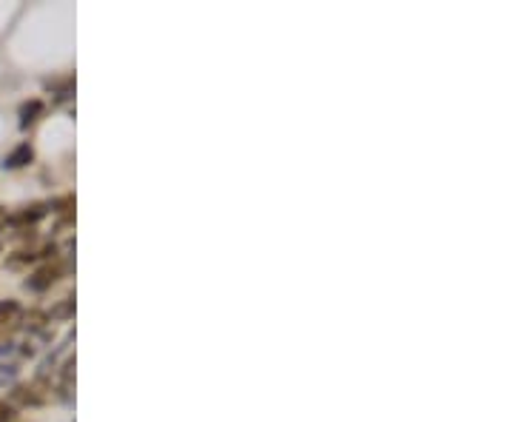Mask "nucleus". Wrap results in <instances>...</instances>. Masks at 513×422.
Instances as JSON below:
<instances>
[{
	"label": "nucleus",
	"mask_w": 513,
	"mask_h": 422,
	"mask_svg": "<svg viewBox=\"0 0 513 422\" xmlns=\"http://www.w3.org/2000/svg\"><path fill=\"white\" fill-rule=\"evenodd\" d=\"M46 215V206H29L24 211H17V215L9 217V223H34V220H41Z\"/></svg>",
	"instance_id": "obj_4"
},
{
	"label": "nucleus",
	"mask_w": 513,
	"mask_h": 422,
	"mask_svg": "<svg viewBox=\"0 0 513 422\" xmlns=\"http://www.w3.org/2000/svg\"><path fill=\"white\" fill-rule=\"evenodd\" d=\"M32 158H34V151H32V146L29 143H21V146H17L15 151H12V155L6 158V168H24L26 163H32Z\"/></svg>",
	"instance_id": "obj_2"
},
{
	"label": "nucleus",
	"mask_w": 513,
	"mask_h": 422,
	"mask_svg": "<svg viewBox=\"0 0 513 422\" xmlns=\"http://www.w3.org/2000/svg\"><path fill=\"white\" fill-rule=\"evenodd\" d=\"M57 280H61V268H57V265H46V268H41V272L32 274V277L26 280V289H32V292H46V289H52Z\"/></svg>",
	"instance_id": "obj_1"
},
{
	"label": "nucleus",
	"mask_w": 513,
	"mask_h": 422,
	"mask_svg": "<svg viewBox=\"0 0 513 422\" xmlns=\"http://www.w3.org/2000/svg\"><path fill=\"white\" fill-rule=\"evenodd\" d=\"M17 312H21V305H17V300H0V325H6L17 317Z\"/></svg>",
	"instance_id": "obj_5"
},
{
	"label": "nucleus",
	"mask_w": 513,
	"mask_h": 422,
	"mask_svg": "<svg viewBox=\"0 0 513 422\" xmlns=\"http://www.w3.org/2000/svg\"><path fill=\"white\" fill-rule=\"evenodd\" d=\"M12 417H15L12 406H9V402H4V399H0V422H9Z\"/></svg>",
	"instance_id": "obj_6"
},
{
	"label": "nucleus",
	"mask_w": 513,
	"mask_h": 422,
	"mask_svg": "<svg viewBox=\"0 0 513 422\" xmlns=\"http://www.w3.org/2000/svg\"><path fill=\"white\" fill-rule=\"evenodd\" d=\"M44 114V103L41 101H29V103H24L21 106V126L26 129V126H32L37 118H41Z\"/></svg>",
	"instance_id": "obj_3"
}]
</instances>
